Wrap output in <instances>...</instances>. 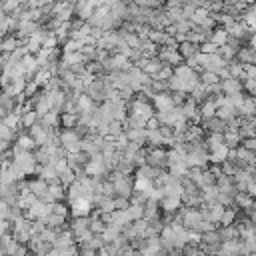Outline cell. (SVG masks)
Segmentation results:
<instances>
[{
	"label": "cell",
	"instance_id": "49",
	"mask_svg": "<svg viewBox=\"0 0 256 256\" xmlns=\"http://www.w3.org/2000/svg\"><path fill=\"white\" fill-rule=\"evenodd\" d=\"M102 194L104 196H116V186H114V182L112 180H108V178H104V182H102Z\"/></svg>",
	"mask_w": 256,
	"mask_h": 256
},
{
	"label": "cell",
	"instance_id": "7",
	"mask_svg": "<svg viewBox=\"0 0 256 256\" xmlns=\"http://www.w3.org/2000/svg\"><path fill=\"white\" fill-rule=\"evenodd\" d=\"M178 50H180V54H182L184 60H188V58H192V56H196V54L202 52V50H200V44H198V42H192V40L180 42V44H178Z\"/></svg>",
	"mask_w": 256,
	"mask_h": 256
},
{
	"label": "cell",
	"instance_id": "42",
	"mask_svg": "<svg viewBox=\"0 0 256 256\" xmlns=\"http://www.w3.org/2000/svg\"><path fill=\"white\" fill-rule=\"evenodd\" d=\"M56 236H58V228H52V226H46V228L40 232V238H42L44 242H50V244H54Z\"/></svg>",
	"mask_w": 256,
	"mask_h": 256
},
{
	"label": "cell",
	"instance_id": "45",
	"mask_svg": "<svg viewBox=\"0 0 256 256\" xmlns=\"http://www.w3.org/2000/svg\"><path fill=\"white\" fill-rule=\"evenodd\" d=\"M76 178H78V176H76V172H74L72 168H66V170H62V172H60V180H62V184H64L66 188H68Z\"/></svg>",
	"mask_w": 256,
	"mask_h": 256
},
{
	"label": "cell",
	"instance_id": "8",
	"mask_svg": "<svg viewBox=\"0 0 256 256\" xmlns=\"http://www.w3.org/2000/svg\"><path fill=\"white\" fill-rule=\"evenodd\" d=\"M152 102H154L156 110H168V108L174 106V100H172L170 90H168V92H156L154 98H152Z\"/></svg>",
	"mask_w": 256,
	"mask_h": 256
},
{
	"label": "cell",
	"instance_id": "2",
	"mask_svg": "<svg viewBox=\"0 0 256 256\" xmlns=\"http://www.w3.org/2000/svg\"><path fill=\"white\" fill-rule=\"evenodd\" d=\"M158 56L166 62V64H172V66H178L184 58H182V54H180V50H178V46H160L158 48Z\"/></svg>",
	"mask_w": 256,
	"mask_h": 256
},
{
	"label": "cell",
	"instance_id": "40",
	"mask_svg": "<svg viewBox=\"0 0 256 256\" xmlns=\"http://www.w3.org/2000/svg\"><path fill=\"white\" fill-rule=\"evenodd\" d=\"M0 138L2 140H16L18 138V134H16V130L12 128V126H8V124H0Z\"/></svg>",
	"mask_w": 256,
	"mask_h": 256
},
{
	"label": "cell",
	"instance_id": "39",
	"mask_svg": "<svg viewBox=\"0 0 256 256\" xmlns=\"http://www.w3.org/2000/svg\"><path fill=\"white\" fill-rule=\"evenodd\" d=\"M200 80L204 84H218V82H222V78L216 72H212V70H202L200 72Z\"/></svg>",
	"mask_w": 256,
	"mask_h": 256
},
{
	"label": "cell",
	"instance_id": "56",
	"mask_svg": "<svg viewBox=\"0 0 256 256\" xmlns=\"http://www.w3.org/2000/svg\"><path fill=\"white\" fill-rule=\"evenodd\" d=\"M242 144L248 148V150H256V136H250V138H244Z\"/></svg>",
	"mask_w": 256,
	"mask_h": 256
},
{
	"label": "cell",
	"instance_id": "38",
	"mask_svg": "<svg viewBox=\"0 0 256 256\" xmlns=\"http://www.w3.org/2000/svg\"><path fill=\"white\" fill-rule=\"evenodd\" d=\"M86 70L92 72L94 76H102V74H106V70H104V66H102L100 60H88V62H86Z\"/></svg>",
	"mask_w": 256,
	"mask_h": 256
},
{
	"label": "cell",
	"instance_id": "43",
	"mask_svg": "<svg viewBox=\"0 0 256 256\" xmlns=\"http://www.w3.org/2000/svg\"><path fill=\"white\" fill-rule=\"evenodd\" d=\"M82 54L86 56V60H98V46L96 44H84Z\"/></svg>",
	"mask_w": 256,
	"mask_h": 256
},
{
	"label": "cell",
	"instance_id": "29",
	"mask_svg": "<svg viewBox=\"0 0 256 256\" xmlns=\"http://www.w3.org/2000/svg\"><path fill=\"white\" fill-rule=\"evenodd\" d=\"M218 230H220V234H222V240H234V238H240V228H238V224L220 226Z\"/></svg>",
	"mask_w": 256,
	"mask_h": 256
},
{
	"label": "cell",
	"instance_id": "24",
	"mask_svg": "<svg viewBox=\"0 0 256 256\" xmlns=\"http://www.w3.org/2000/svg\"><path fill=\"white\" fill-rule=\"evenodd\" d=\"M20 44H22V42H20V38H18L16 34H6V36L2 38V46H0V48H2L4 52H14Z\"/></svg>",
	"mask_w": 256,
	"mask_h": 256
},
{
	"label": "cell",
	"instance_id": "27",
	"mask_svg": "<svg viewBox=\"0 0 256 256\" xmlns=\"http://www.w3.org/2000/svg\"><path fill=\"white\" fill-rule=\"evenodd\" d=\"M254 32H256V2L254 4H250V6H246V10L242 12V16H240Z\"/></svg>",
	"mask_w": 256,
	"mask_h": 256
},
{
	"label": "cell",
	"instance_id": "54",
	"mask_svg": "<svg viewBox=\"0 0 256 256\" xmlns=\"http://www.w3.org/2000/svg\"><path fill=\"white\" fill-rule=\"evenodd\" d=\"M162 126V122H160V118L154 114L152 118H148V122H146V128H160Z\"/></svg>",
	"mask_w": 256,
	"mask_h": 256
},
{
	"label": "cell",
	"instance_id": "31",
	"mask_svg": "<svg viewBox=\"0 0 256 256\" xmlns=\"http://www.w3.org/2000/svg\"><path fill=\"white\" fill-rule=\"evenodd\" d=\"M120 234H122V228H120V226H116V224H106V228H104V232H102V238H104V242H114Z\"/></svg>",
	"mask_w": 256,
	"mask_h": 256
},
{
	"label": "cell",
	"instance_id": "48",
	"mask_svg": "<svg viewBox=\"0 0 256 256\" xmlns=\"http://www.w3.org/2000/svg\"><path fill=\"white\" fill-rule=\"evenodd\" d=\"M172 76H174V66H172V64H164V66H162V70H160V72H158L154 78H160V80H170Z\"/></svg>",
	"mask_w": 256,
	"mask_h": 256
},
{
	"label": "cell",
	"instance_id": "33",
	"mask_svg": "<svg viewBox=\"0 0 256 256\" xmlns=\"http://www.w3.org/2000/svg\"><path fill=\"white\" fill-rule=\"evenodd\" d=\"M226 138H224V132H208L206 134V144H208V150L216 148L218 144H224Z\"/></svg>",
	"mask_w": 256,
	"mask_h": 256
},
{
	"label": "cell",
	"instance_id": "13",
	"mask_svg": "<svg viewBox=\"0 0 256 256\" xmlns=\"http://www.w3.org/2000/svg\"><path fill=\"white\" fill-rule=\"evenodd\" d=\"M254 204H256V200H254L246 190H240V192L234 196V206L240 208V210H248V208H252Z\"/></svg>",
	"mask_w": 256,
	"mask_h": 256
},
{
	"label": "cell",
	"instance_id": "23",
	"mask_svg": "<svg viewBox=\"0 0 256 256\" xmlns=\"http://www.w3.org/2000/svg\"><path fill=\"white\" fill-rule=\"evenodd\" d=\"M210 42H214V44H218V46L226 44V42H228V30H226L224 26H216V28L212 30V34H210Z\"/></svg>",
	"mask_w": 256,
	"mask_h": 256
},
{
	"label": "cell",
	"instance_id": "25",
	"mask_svg": "<svg viewBox=\"0 0 256 256\" xmlns=\"http://www.w3.org/2000/svg\"><path fill=\"white\" fill-rule=\"evenodd\" d=\"M224 138H226V144H228L230 148H236V146L242 144V134L238 132V128H228V130L224 132Z\"/></svg>",
	"mask_w": 256,
	"mask_h": 256
},
{
	"label": "cell",
	"instance_id": "10",
	"mask_svg": "<svg viewBox=\"0 0 256 256\" xmlns=\"http://www.w3.org/2000/svg\"><path fill=\"white\" fill-rule=\"evenodd\" d=\"M238 114H240L242 118H252V116H256V96H246L244 102H242V106L238 108Z\"/></svg>",
	"mask_w": 256,
	"mask_h": 256
},
{
	"label": "cell",
	"instance_id": "22",
	"mask_svg": "<svg viewBox=\"0 0 256 256\" xmlns=\"http://www.w3.org/2000/svg\"><path fill=\"white\" fill-rule=\"evenodd\" d=\"M202 194H204V202L206 204H216L218 196H220V188H218V184H210V186L202 188Z\"/></svg>",
	"mask_w": 256,
	"mask_h": 256
},
{
	"label": "cell",
	"instance_id": "41",
	"mask_svg": "<svg viewBox=\"0 0 256 256\" xmlns=\"http://www.w3.org/2000/svg\"><path fill=\"white\" fill-rule=\"evenodd\" d=\"M148 198H150V192H144V190H136V188H134V192H132V196H130V202H132V204H146Z\"/></svg>",
	"mask_w": 256,
	"mask_h": 256
},
{
	"label": "cell",
	"instance_id": "5",
	"mask_svg": "<svg viewBox=\"0 0 256 256\" xmlns=\"http://www.w3.org/2000/svg\"><path fill=\"white\" fill-rule=\"evenodd\" d=\"M200 124H202V128H204L206 132H226V130H228V122L222 120L220 116L206 118V120H202Z\"/></svg>",
	"mask_w": 256,
	"mask_h": 256
},
{
	"label": "cell",
	"instance_id": "14",
	"mask_svg": "<svg viewBox=\"0 0 256 256\" xmlns=\"http://www.w3.org/2000/svg\"><path fill=\"white\" fill-rule=\"evenodd\" d=\"M228 152H230V146L224 142V144H218L216 148L210 150V162H216V164H222L226 158H228Z\"/></svg>",
	"mask_w": 256,
	"mask_h": 256
},
{
	"label": "cell",
	"instance_id": "52",
	"mask_svg": "<svg viewBox=\"0 0 256 256\" xmlns=\"http://www.w3.org/2000/svg\"><path fill=\"white\" fill-rule=\"evenodd\" d=\"M114 204H116V208H120V210H126L132 202H130V198H126V196H114Z\"/></svg>",
	"mask_w": 256,
	"mask_h": 256
},
{
	"label": "cell",
	"instance_id": "26",
	"mask_svg": "<svg viewBox=\"0 0 256 256\" xmlns=\"http://www.w3.org/2000/svg\"><path fill=\"white\" fill-rule=\"evenodd\" d=\"M28 188H30V190L40 198V196L48 190V182H46L44 178H40V176H38V178H34V180H28Z\"/></svg>",
	"mask_w": 256,
	"mask_h": 256
},
{
	"label": "cell",
	"instance_id": "6",
	"mask_svg": "<svg viewBox=\"0 0 256 256\" xmlns=\"http://www.w3.org/2000/svg\"><path fill=\"white\" fill-rule=\"evenodd\" d=\"M110 12V6H106V4H100L96 10H94V14L86 20L90 26H94V28H102V24H104V18H106V14Z\"/></svg>",
	"mask_w": 256,
	"mask_h": 256
},
{
	"label": "cell",
	"instance_id": "21",
	"mask_svg": "<svg viewBox=\"0 0 256 256\" xmlns=\"http://www.w3.org/2000/svg\"><path fill=\"white\" fill-rule=\"evenodd\" d=\"M46 224L48 226H52V228H68L70 224L66 222V216L64 214H56V212H50L48 216H46Z\"/></svg>",
	"mask_w": 256,
	"mask_h": 256
},
{
	"label": "cell",
	"instance_id": "18",
	"mask_svg": "<svg viewBox=\"0 0 256 256\" xmlns=\"http://www.w3.org/2000/svg\"><path fill=\"white\" fill-rule=\"evenodd\" d=\"M38 120H40L38 112H36L34 108H28V110H24V112H22V122H20V128H26V130H28V128H30L32 124H36ZM20 128H18V130H20ZM18 130H16V132H18Z\"/></svg>",
	"mask_w": 256,
	"mask_h": 256
},
{
	"label": "cell",
	"instance_id": "11",
	"mask_svg": "<svg viewBox=\"0 0 256 256\" xmlns=\"http://www.w3.org/2000/svg\"><path fill=\"white\" fill-rule=\"evenodd\" d=\"M236 60H240L242 64H254L256 62V48L252 44H246L238 50L236 54Z\"/></svg>",
	"mask_w": 256,
	"mask_h": 256
},
{
	"label": "cell",
	"instance_id": "44",
	"mask_svg": "<svg viewBox=\"0 0 256 256\" xmlns=\"http://www.w3.org/2000/svg\"><path fill=\"white\" fill-rule=\"evenodd\" d=\"M124 130H126V128H124V122H120V120L114 118V120L110 122V126H108V136H114V138H116V136L122 134Z\"/></svg>",
	"mask_w": 256,
	"mask_h": 256
},
{
	"label": "cell",
	"instance_id": "47",
	"mask_svg": "<svg viewBox=\"0 0 256 256\" xmlns=\"http://www.w3.org/2000/svg\"><path fill=\"white\" fill-rule=\"evenodd\" d=\"M170 94H172L174 106H182L188 100V92H184V90H170Z\"/></svg>",
	"mask_w": 256,
	"mask_h": 256
},
{
	"label": "cell",
	"instance_id": "3",
	"mask_svg": "<svg viewBox=\"0 0 256 256\" xmlns=\"http://www.w3.org/2000/svg\"><path fill=\"white\" fill-rule=\"evenodd\" d=\"M86 94H90L96 102H104L106 100V84H104L102 76H98L94 82H90L86 86Z\"/></svg>",
	"mask_w": 256,
	"mask_h": 256
},
{
	"label": "cell",
	"instance_id": "37",
	"mask_svg": "<svg viewBox=\"0 0 256 256\" xmlns=\"http://www.w3.org/2000/svg\"><path fill=\"white\" fill-rule=\"evenodd\" d=\"M64 58L70 62V66H74V64H86V62H88V60H86V56L82 54V50H76V52L64 54Z\"/></svg>",
	"mask_w": 256,
	"mask_h": 256
},
{
	"label": "cell",
	"instance_id": "20",
	"mask_svg": "<svg viewBox=\"0 0 256 256\" xmlns=\"http://www.w3.org/2000/svg\"><path fill=\"white\" fill-rule=\"evenodd\" d=\"M148 148H156V146H164V136L160 132V128H148Z\"/></svg>",
	"mask_w": 256,
	"mask_h": 256
},
{
	"label": "cell",
	"instance_id": "15",
	"mask_svg": "<svg viewBox=\"0 0 256 256\" xmlns=\"http://www.w3.org/2000/svg\"><path fill=\"white\" fill-rule=\"evenodd\" d=\"M26 84H28V78L26 76H16V78H12L10 86L4 88V90H8L12 96H18V94H22L26 90Z\"/></svg>",
	"mask_w": 256,
	"mask_h": 256
},
{
	"label": "cell",
	"instance_id": "35",
	"mask_svg": "<svg viewBox=\"0 0 256 256\" xmlns=\"http://www.w3.org/2000/svg\"><path fill=\"white\" fill-rule=\"evenodd\" d=\"M238 220V208L236 206H228L222 220H220V226H228V224H234Z\"/></svg>",
	"mask_w": 256,
	"mask_h": 256
},
{
	"label": "cell",
	"instance_id": "4",
	"mask_svg": "<svg viewBox=\"0 0 256 256\" xmlns=\"http://www.w3.org/2000/svg\"><path fill=\"white\" fill-rule=\"evenodd\" d=\"M94 210V204L88 198H78L74 202H70V214L72 216H90Z\"/></svg>",
	"mask_w": 256,
	"mask_h": 256
},
{
	"label": "cell",
	"instance_id": "12",
	"mask_svg": "<svg viewBox=\"0 0 256 256\" xmlns=\"http://www.w3.org/2000/svg\"><path fill=\"white\" fill-rule=\"evenodd\" d=\"M222 90H224V94H238V92H242L244 90V82H240V78H226V80H222Z\"/></svg>",
	"mask_w": 256,
	"mask_h": 256
},
{
	"label": "cell",
	"instance_id": "19",
	"mask_svg": "<svg viewBox=\"0 0 256 256\" xmlns=\"http://www.w3.org/2000/svg\"><path fill=\"white\" fill-rule=\"evenodd\" d=\"M58 134H60V142H62L64 146L82 138V136H80V132H78L76 128H60V132H58Z\"/></svg>",
	"mask_w": 256,
	"mask_h": 256
},
{
	"label": "cell",
	"instance_id": "55",
	"mask_svg": "<svg viewBox=\"0 0 256 256\" xmlns=\"http://www.w3.org/2000/svg\"><path fill=\"white\" fill-rule=\"evenodd\" d=\"M52 2H54V0H30L28 6H30V8H42V6L52 4Z\"/></svg>",
	"mask_w": 256,
	"mask_h": 256
},
{
	"label": "cell",
	"instance_id": "53",
	"mask_svg": "<svg viewBox=\"0 0 256 256\" xmlns=\"http://www.w3.org/2000/svg\"><path fill=\"white\" fill-rule=\"evenodd\" d=\"M244 98H246V96H244L242 92H238V94H230V100H232V104H234L236 108H240V106H242Z\"/></svg>",
	"mask_w": 256,
	"mask_h": 256
},
{
	"label": "cell",
	"instance_id": "9",
	"mask_svg": "<svg viewBox=\"0 0 256 256\" xmlns=\"http://www.w3.org/2000/svg\"><path fill=\"white\" fill-rule=\"evenodd\" d=\"M160 200H154V198H148V202L144 204V218L146 220H156V218H162L160 216Z\"/></svg>",
	"mask_w": 256,
	"mask_h": 256
},
{
	"label": "cell",
	"instance_id": "1",
	"mask_svg": "<svg viewBox=\"0 0 256 256\" xmlns=\"http://www.w3.org/2000/svg\"><path fill=\"white\" fill-rule=\"evenodd\" d=\"M148 164L154 168H168V150H164V146L148 148Z\"/></svg>",
	"mask_w": 256,
	"mask_h": 256
},
{
	"label": "cell",
	"instance_id": "36",
	"mask_svg": "<svg viewBox=\"0 0 256 256\" xmlns=\"http://www.w3.org/2000/svg\"><path fill=\"white\" fill-rule=\"evenodd\" d=\"M218 52H220V54H222V56H224V58L230 62V60H234V58H236L238 48H234L232 44H228V42H226V44H222V46L218 48Z\"/></svg>",
	"mask_w": 256,
	"mask_h": 256
},
{
	"label": "cell",
	"instance_id": "17",
	"mask_svg": "<svg viewBox=\"0 0 256 256\" xmlns=\"http://www.w3.org/2000/svg\"><path fill=\"white\" fill-rule=\"evenodd\" d=\"M160 206H162V210L176 212V210H180V206H182V196H164V198L160 200Z\"/></svg>",
	"mask_w": 256,
	"mask_h": 256
},
{
	"label": "cell",
	"instance_id": "34",
	"mask_svg": "<svg viewBox=\"0 0 256 256\" xmlns=\"http://www.w3.org/2000/svg\"><path fill=\"white\" fill-rule=\"evenodd\" d=\"M134 188H136V190H144V192H152L154 180L144 178V176H134Z\"/></svg>",
	"mask_w": 256,
	"mask_h": 256
},
{
	"label": "cell",
	"instance_id": "46",
	"mask_svg": "<svg viewBox=\"0 0 256 256\" xmlns=\"http://www.w3.org/2000/svg\"><path fill=\"white\" fill-rule=\"evenodd\" d=\"M128 214H130L132 220L144 218V204H130V206H128Z\"/></svg>",
	"mask_w": 256,
	"mask_h": 256
},
{
	"label": "cell",
	"instance_id": "32",
	"mask_svg": "<svg viewBox=\"0 0 256 256\" xmlns=\"http://www.w3.org/2000/svg\"><path fill=\"white\" fill-rule=\"evenodd\" d=\"M60 118H62V128H76L80 122V116L76 112H62Z\"/></svg>",
	"mask_w": 256,
	"mask_h": 256
},
{
	"label": "cell",
	"instance_id": "30",
	"mask_svg": "<svg viewBox=\"0 0 256 256\" xmlns=\"http://www.w3.org/2000/svg\"><path fill=\"white\" fill-rule=\"evenodd\" d=\"M226 208H228V206H224V204H220V202H216V204H210V214H208V218H210L212 222L220 224V220H222V216H224Z\"/></svg>",
	"mask_w": 256,
	"mask_h": 256
},
{
	"label": "cell",
	"instance_id": "28",
	"mask_svg": "<svg viewBox=\"0 0 256 256\" xmlns=\"http://www.w3.org/2000/svg\"><path fill=\"white\" fill-rule=\"evenodd\" d=\"M16 142H18L24 150H36V148H38L36 140L28 134V130H26V132H20V134H18V138H16Z\"/></svg>",
	"mask_w": 256,
	"mask_h": 256
},
{
	"label": "cell",
	"instance_id": "50",
	"mask_svg": "<svg viewBox=\"0 0 256 256\" xmlns=\"http://www.w3.org/2000/svg\"><path fill=\"white\" fill-rule=\"evenodd\" d=\"M196 10H198V6H196L192 0H190L188 4H184V6H182V14H184V18H192Z\"/></svg>",
	"mask_w": 256,
	"mask_h": 256
},
{
	"label": "cell",
	"instance_id": "16",
	"mask_svg": "<svg viewBox=\"0 0 256 256\" xmlns=\"http://www.w3.org/2000/svg\"><path fill=\"white\" fill-rule=\"evenodd\" d=\"M216 110H218V106H216L214 98H212V96H208V98H206V100L200 104V114H202V120L216 116Z\"/></svg>",
	"mask_w": 256,
	"mask_h": 256
},
{
	"label": "cell",
	"instance_id": "51",
	"mask_svg": "<svg viewBox=\"0 0 256 256\" xmlns=\"http://www.w3.org/2000/svg\"><path fill=\"white\" fill-rule=\"evenodd\" d=\"M218 44H214V42H210V40H206V42H202L200 44V50L202 52H206V54H212V52H218Z\"/></svg>",
	"mask_w": 256,
	"mask_h": 256
}]
</instances>
